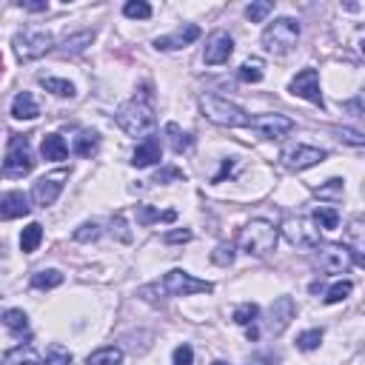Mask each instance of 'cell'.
Listing matches in <instances>:
<instances>
[{"instance_id":"b9f144b4","label":"cell","mask_w":365,"mask_h":365,"mask_svg":"<svg viewBox=\"0 0 365 365\" xmlns=\"http://www.w3.org/2000/svg\"><path fill=\"white\" fill-rule=\"evenodd\" d=\"M100 237V226L97 223H83L80 229H75V240L77 243H94Z\"/></svg>"},{"instance_id":"f907efd6","label":"cell","mask_w":365,"mask_h":365,"mask_svg":"<svg viewBox=\"0 0 365 365\" xmlns=\"http://www.w3.org/2000/svg\"><path fill=\"white\" fill-rule=\"evenodd\" d=\"M345 109H348V112H354V115L359 117V115H362V100L357 97V100H351V103H345Z\"/></svg>"},{"instance_id":"e0dca14e","label":"cell","mask_w":365,"mask_h":365,"mask_svg":"<svg viewBox=\"0 0 365 365\" xmlns=\"http://www.w3.org/2000/svg\"><path fill=\"white\" fill-rule=\"evenodd\" d=\"M32 212L29 197L23 191H6L0 194V220H18Z\"/></svg>"},{"instance_id":"4316f807","label":"cell","mask_w":365,"mask_h":365,"mask_svg":"<svg viewBox=\"0 0 365 365\" xmlns=\"http://www.w3.org/2000/svg\"><path fill=\"white\" fill-rule=\"evenodd\" d=\"M166 137H169L172 151H177V154L191 151V146H194V137H191L188 132H183L177 123H169V126H166Z\"/></svg>"},{"instance_id":"cb8c5ba5","label":"cell","mask_w":365,"mask_h":365,"mask_svg":"<svg viewBox=\"0 0 365 365\" xmlns=\"http://www.w3.org/2000/svg\"><path fill=\"white\" fill-rule=\"evenodd\" d=\"M137 226H151V223H174L177 220V212H160L154 205H137Z\"/></svg>"},{"instance_id":"681fc988","label":"cell","mask_w":365,"mask_h":365,"mask_svg":"<svg viewBox=\"0 0 365 365\" xmlns=\"http://www.w3.org/2000/svg\"><path fill=\"white\" fill-rule=\"evenodd\" d=\"M115 231H117V237H120L123 243H129V240H132V234L126 231V223H123V217H120V214H117V217H115V223H112V234H115Z\"/></svg>"},{"instance_id":"ee69618b","label":"cell","mask_w":365,"mask_h":365,"mask_svg":"<svg viewBox=\"0 0 365 365\" xmlns=\"http://www.w3.org/2000/svg\"><path fill=\"white\" fill-rule=\"evenodd\" d=\"M172 362H174V365H191V362H194V351H191V345H186V342L177 345L174 354H172Z\"/></svg>"},{"instance_id":"1f68e13d","label":"cell","mask_w":365,"mask_h":365,"mask_svg":"<svg viewBox=\"0 0 365 365\" xmlns=\"http://www.w3.org/2000/svg\"><path fill=\"white\" fill-rule=\"evenodd\" d=\"M263 58H248L243 66H240V80L245 83H260L263 80Z\"/></svg>"},{"instance_id":"30bf717a","label":"cell","mask_w":365,"mask_h":365,"mask_svg":"<svg viewBox=\"0 0 365 365\" xmlns=\"http://www.w3.org/2000/svg\"><path fill=\"white\" fill-rule=\"evenodd\" d=\"M283 234L297 248H317L320 245V229L305 217H288L283 223Z\"/></svg>"},{"instance_id":"8fae6325","label":"cell","mask_w":365,"mask_h":365,"mask_svg":"<svg viewBox=\"0 0 365 365\" xmlns=\"http://www.w3.org/2000/svg\"><path fill=\"white\" fill-rule=\"evenodd\" d=\"M66 180H69V172H66V169H60V172H55V174L40 177V180L34 183V188H32V200H34V205H40V208L55 205V200L60 197Z\"/></svg>"},{"instance_id":"ab89813d","label":"cell","mask_w":365,"mask_h":365,"mask_svg":"<svg viewBox=\"0 0 365 365\" xmlns=\"http://www.w3.org/2000/svg\"><path fill=\"white\" fill-rule=\"evenodd\" d=\"M314 194H317L320 200H342V180L334 177V180H328L326 186L314 188Z\"/></svg>"},{"instance_id":"4dcf8cb0","label":"cell","mask_w":365,"mask_h":365,"mask_svg":"<svg viewBox=\"0 0 365 365\" xmlns=\"http://www.w3.org/2000/svg\"><path fill=\"white\" fill-rule=\"evenodd\" d=\"M314 226H320L326 231H337L340 229V212L334 205H320L314 212Z\"/></svg>"},{"instance_id":"484cf974","label":"cell","mask_w":365,"mask_h":365,"mask_svg":"<svg viewBox=\"0 0 365 365\" xmlns=\"http://www.w3.org/2000/svg\"><path fill=\"white\" fill-rule=\"evenodd\" d=\"M97 146H100V137H97V132H91V129L77 132V137H75V143H72L75 154H80V158H91V154L97 151Z\"/></svg>"},{"instance_id":"60d3db41","label":"cell","mask_w":365,"mask_h":365,"mask_svg":"<svg viewBox=\"0 0 365 365\" xmlns=\"http://www.w3.org/2000/svg\"><path fill=\"white\" fill-rule=\"evenodd\" d=\"M212 260H214L217 266H231V263H234V245H231V243H220V245L214 248Z\"/></svg>"},{"instance_id":"7a4b0ae2","label":"cell","mask_w":365,"mask_h":365,"mask_svg":"<svg viewBox=\"0 0 365 365\" xmlns=\"http://www.w3.org/2000/svg\"><path fill=\"white\" fill-rule=\"evenodd\" d=\"M200 109L214 126H223V129H243L251 123V117L240 106H234V103H229L226 97H217V94H203Z\"/></svg>"},{"instance_id":"603a6c76","label":"cell","mask_w":365,"mask_h":365,"mask_svg":"<svg viewBox=\"0 0 365 365\" xmlns=\"http://www.w3.org/2000/svg\"><path fill=\"white\" fill-rule=\"evenodd\" d=\"M0 365H40V357L32 345H15L12 351L4 354Z\"/></svg>"},{"instance_id":"e575fe53","label":"cell","mask_w":365,"mask_h":365,"mask_svg":"<svg viewBox=\"0 0 365 365\" xmlns=\"http://www.w3.org/2000/svg\"><path fill=\"white\" fill-rule=\"evenodd\" d=\"M43 362H46V365H72V351L63 348L60 342H55V345H49Z\"/></svg>"},{"instance_id":"7bdbcfd3","label":"cell","mask_w":365,"mask_h":365,"mask_svg":"<svg viewBox=\"0 0 365 365\" xmlns=\"http://www.w3.org/2000/svg\"><path fill=\"white\" fill-rule=\"evenodd\" d=\"M172 180H186V174H183L177 166H163L158 174H154V183H160V186H166V183H172Z\"/></svg>"},{"instance_id":"3957f363","label":"cell","mask_w":365,"mask_h":365,"mask_svg":"<svg viewBox=\"0 0 365 365\" xmlns=\"http://www.w3.org/2000/svg\"><path fill=\"white\" fill-rule=\"evenodd\" d=\"M277 240H280V229H274V223H269V220H251L240 231V248L245 254H254V257H263V254L274 251Z\"/></svg>"},{"instance_id":"9c48e42d","label":"cell","mask_w":365,"mask_h":365,"mask_svg":"<svg viewBox=\"0 0 365 365\" xmlns=\"http://www.w3.org/2000/svg\"><path fill=\"white\" fill-rule=\"evenodd\" d=\"M314 251H317V266L326 274H345L354 266V257H351V251L345 245L328 243V245H317Z\"/></svg>"},{"instance_id":"f5cc1de1","label":"cell","mask_w":365,"mask_h":365,"mask_svg":"<svg viewBox=\"0 0 365 365\" xmlns=\"http://www.w3.org/2000/svg\"><path fill=\"white\" fill-rule=\"evenodd\" d=\"M0 75H4V55H0Z\"/></svg>"},{"instance_id":"ffe728a7","label":"cell","mask_w":365,"mask_h":365,"mask_svg":"<svg viewBox=\"0 0 365 365\" xmlns=\"http://www.w3.org/2000/svg\"><path fill=\"white\" fill-rule=\"evenodd\" d=\"M40 151H43V160L60 163V160L69 158V143H66L60 134H46L43 143H40Z\"/></svg>"},{"instance_id":"83f0119b","label":"cell","mask_w":365,"mask_h":365,"mask_svg":"<svg viewBox=\"0 0 365 365\" xmlns=\"http://www.w3.org/2000/svg\"><path fill=\"white\" fill-rule=\"evenodd\" d=\"M63 286V274L58 269H43L37 274H32V288H40V291H51Z\"/></svg>"},{"instance_id":"d590c367","label":"cell","mask_w":365,"mask_h":365,"mask_svg":"<svg viewBox=\"0 0 365 365\" xmlns=\"http://www.w3.org/2000/svg\"><path fill=\"white\" fill-rule=\"evenodd\" d=\"M123 15L129 20H148L151 18V6L146 4V0H129V4L123 6Z\"/></svg>"},{"instance_id":"6da1fadb","label":"cell","mask_w":365,"mask_h":365,"mask_svg":"<svg viewBox=\"0 0 365 365\" xmlns=\"http://www.w3.org/2000/svg\"><path fill=\"white\" fill-rule=\"evenodd\" d=\"M115 120L129 137H148L154 132V126H158V117H154L151 106L143 103V100L123 103V106L117 109V115H115Z\"/></svg>"},{"instance_id":"f6af8a7d","label":"cell","mask_w":365,"mask_h":365,"mask_svg":"<svg viewBox=\"0 0 365 365\" xmlns=\"http://www.w3.org/2000/svg\"><path fill=\"white\" fill-rule=\"evenodd\" d=\"M337 134H340V137H342L345 143H351V146H362V143H365L362 132H357V129H340Z\"/></svg>"},{"instance_id":"7c38bea8","label":"cell","mask_w":365,"mask_h":365,"mask_svg":"<svg viewBox=\"0 0 365 365\" xmlns=\"http://www.w3.org/2000/svg\"><path fill=\"white\" fill-rule=\"evenodd\" d=\"M234 55V37L223 29L212 32L205 40V51H203V60L205 66H220V63H229V58Z\"/></svg>"},{"instance_id":"7dc6e473","label":"cell","mask_w":365,"mask_h":365,"mask_svg":"<svg viewBox=\"0 0 365 365\" xmlns=\"http://www.w3.org/2000/svg\"><path fill=\"white\" fill-rule=\"evenodd\" d=\"M18 6H20V9H26V12H46V9H49L46 0H20Z\"/></svg>"},{"instance_id":"ac0fdd59","label":"cell","mask_w":365,"mask_h":365,"mask_svg":"<svg viewBox=\"0 0 365 365\" xmlns=\"http://www.w3.org/2000/svg\"><path fill=\"white\" fill-rule=\"evenodd\" d=\"M160 140H154V137H146L137 148H134V154H132V166L134 169H148V166H154V163H160Z\"/></svg>"},{"instance_id":"f546056e","label":"cell","mask_w":365,"mask_h":365,"mask_svg":"<svg viewBox=\"0 0 365 365\" xmlns=\"http://www.w3.org/2000/svg\"><path fill=\"white\" fill-rule=\"evenodd\" d=\"M4 326H6L12 334H18V337L29 334V317H26V311H20V308H9L6 314H4Z\"/></svg>"},{"instance_id":"816d5d0a","label":"cell","mask_w":365,"mask_h":365,"mask_svg":"<svg viewBox=\"0 0 365 365\" xmlns=\"http://www.w3.org/2000/svg\"><path fill=\"white\" fill-rule=\"evenodd\" d=\"M245 334H248V340H257V337H260V331H257V326H248V331H245Z\"/></svg>"},{"instance_id":"52a82bcc","label":"cell","mask_w":365,"mask_h":365,"mask_svg":"<svg viewBox=\"0 0 365 365\" xmlns=\"http://www.w3.org/2000/svg\"><path fill=\"white\" fill-rule=\"evenodd\" d=\"M163 294L169 297H188V294H212L214 286L205 283V280H197L194 274L183 271V269H172L166 277H163V286H158Z\"/></svg>"},{"instance_id":"7402d4cb","label":"cell","mask_w":365,"mask_h":365,"mask_svg":"<svg viewBox=\"0 0 365 365\" xmlns=\"http://www.w3.org/2000/svg\"><path fill=\"white\" fill-rule=\"evenodd\" d=\"M362 220H354L351 223V229H348V240L342 243L348 251H351V257H354V266H365V257H362V251H365V240H362Z\"/></svg>"},{"instance_id":"8d00e7d4","label":"cell","mask_w":365,"mask_h":365,"mask_svg":"<svg viewBox=\"0 0 365 365\" xmlns=\"http://www.w3.org/2000/svg\"><path fill=\"white\" fill-rule=\"evenodd\" d=\"M320 342H323V328H311V331L297 337V348L300 351H317Z\"/></svg>"},{"instance_id":"4fadbf2b","label":"cell","mask_w":365,"mask_h":365,"mask_svg":"<svg viewBox=\"0 0 365 365\" xmlns=\"http://www.w3.org/2000/svg\"><path fill=\"white\" fill-rule=\"evenodd\" d=\"M248 126L266 140H283L294 132V120L286 115H260V117H251Z\"/></svg>"},{"instance_id":"d6986e66","label":"cell","mask_w":365,"mask_h":365,"mask_svg":"<svg viewBox=\"0 0 365 365\" xmlns=\"http://www.w3.org/2000/svg\"><path fill=\"white\" fill-rule=\"evenodd\" d=\"M94 43V32H77V34H69L60 46H58V55L60 58H75V55H83V51Z\"/></svg>"},{"instance_id":"f1b7e54d","label":"cell","mask_w":365,"mask_h":365,"mask_svg":"<svg viewBox=\"0 0 365 365\" xmlns=\"http://www.w3.org/2000/svg\"><path fill=\"white\" fill-rule=\"evenodd\" d=\"M43 240V226L40 223H29L23 231H20V251L23 254H34L37 245Z\"/></svg>"},{"instance_id":"9a60e30c","label":"cell","mask_w":365,"mask_h":365,"mask_svg":"<svg viewBox=\"0 0 365 365\" xmlns=\"http://www.w3.org/2000/svg\"><path fill=\"white\" fill-rule=\"evenodd\" d=\"M294 314H297V302H294L291 297H277V300L271 302V308H269V331H271L274 337H280V334L291 326Z\"/></svg>"},{"instance_id":"74e56055","label":"cell","mask_w":365,"mask_h":365,"mask_svg":"<svg viewBox=\"0 0 365 365\" xmlns=\"http://www.w3.org/2000/svg\"><path fill=\"white\" fill-rule=\"evenodd\" d=\"M354 291V283L351 280H340V283H334L328 291H326V302L328 305H334V302H342L348 294Z\"/></svg>"},{"instance_id":"277c9868","label":"cell","mask_w":365,"mask_h":365,"mask_svg":"<svg viewBox=\"0 0 365 365\" xmlns=\"http://www.w3.org/2000/svg\"><path fill=\"white\" fill-rule=\"evenodd\" d=\"M297 40H300V20H294V18H277L263 32L266 51H271V55H277V58L288 55V51L297 46Z\"/></svg>"},{"instance_id":"c3c4849f","label":"cell","mask_w":365,"mask_h":365,"mask_svg":"<svg viewBox=\"0 0 365 365\" xmlns=\"http://www.w3.org/2000/svg\"><path fill=\"white\" fill-rule=\"evenodd\" d=\"M234 169H237V163H234V160H226V163H223V169L212 177V183H223L226 177H231V174H234Z\"/></svg>"},{"instance_id":"db71d44e","label":"cell","mask_w":365,"mask_h":365,"mask_svg":"<svg viewBox=\"0 0 365 365\" xmlns=\"http://www.w3.org/2000/svg\"><path fill=\"white\" fill-rule=\"evenodd\" d=\"M214 365H226V362H214Z\"/></svg>"},{"instance_id":"ba28073f","label":"cell","mask_w":365,"mask_h":365,"mask_svg":"<svg viewBox=\"0 0 365 365\" xmlns=\"http://www.w3.org/2000/svg\"><path fill=\"white\" fill-rule=\"evenodd\" d=\"M328 158V151L326 148H317V146H305V143H294V146H288L286 151H283V166L288 169V172H305V169H311V166H317V163H323Z\"/></svg>"},{"instance_id":"5bb4252c","label":"cell","mask_w":365,"mask_h":365,"mask_svg":"<svg viewBox=\"0 0 365 365\" xmlns=\"http://www.w3.org/2000/svg\"><path fill=\"white\" fill-rule=\"evenodd\" d=\"M291 94L308 100V103H314V106H326L323 103V91H320V72L317 69H302L294 80H291Z\"/></svg>"},{"instance_id":"f35d334b","label":"cell","mask_w":365,"mask_h":365,"mask_svg":"<svg viewBox=\"0 0 365 365\" xmlns=\"http://www.w3.org/2000/svg\"><path fill=\"white\" fill-rule=\"evenodd\" d=\"M271 12H274V4H271V0H260V4L245 6V18H248L251 23H260L263 18H269Z\"/></svg>"},{"instance_id":"bcb514c9","label":"cell","mask_w":365,"mask_h":365,"mask_svg":"<svg viewBox=\"0 0 365 365\" xmlns=\"http://www.w3.org/2000/svg\"><path fill=\"white\" fill-rule=\"evenodd\" d=\"M169 245H174V243H188L191 240V231L188 229H180V231H169L166 237H163Z\"/></svg>"},{"instance_id":"d4e9b609","label":"cell","mask_w":365,"mask_h":365,"mask_svg":"<svg viewBox=\"0 0 365 365\" xmlns=\"http://www.w3.org/2000/svg\"><path fill=\"white\" fill-rule=\"evenodd\" d=\"M86 365H123V351L117 345H106L97 348L86 357Z\"/></svg>"},{"instance_id":"5b68a950","label":"cell","mask_w":365,"mask_h":365,"mask_svg":"<svg viewBox=\"0 0 365 365\" xmlns=\"http://www.w3.org/2000/svg\"><path fill=\"white\" fill-rule=\"evenodd\" d=\"M12 46H15L18 60L29 63V60H37V58L49 55V51L55 49V37H51V32H46V29H32L29 26V29L15 34Z\"/></svg>"},{"instance_id":"8992f818","label":"cell","mask_w":365,"mask_h":365,"mask_svg":"<svg viewBox=\"0 0 365 365\" xmlns=\"http://www.w3.org/2000/svg\"><path fill=\"white\" fill-rule=\"evenodd\" d=\"M34 169V154L26 134H12L6 158H4V177H26Z\"/></svg>"},{"instance_id":"2e32d148","label":"cell","mask_w":365,"mask_h":365,"mask_svg":"<svg viewBox=\"0 0 365 365\" xmlns=\"http://www.w3.org/2000/svg\"><path fill=\"white\" fill-rule=\"evenodd\" d=\"M200 26L197 23H186V26H180L174 34H166V37H158L154 40V46H158L160 51H177V49H186V46H191L194 40H200Z\"/></svg>"},{"instance_id":"d6a6232c","label":"cell","mask_w":365,"mask_h":365,"mask_svg":"<svg viewBox=\"0 0 365 365\" xmlns=\"http://www.w3.org/2000/svg\"><path fill=\"white\" fill-rule=\"evenodd\" d=\"M40 86L58 97H75V86L69 80H60V77H40Z\"/></svg>"},{"instance_id":"836d02e7","label":"cell","mask_w":365,"mask_h":365,"mask_svg":"<svg viewBox=\"0 0 365 365\" xmlns=\"http://www.w3.org/2000/svg\"><path fill=\"white\" fill-rule=\"evenodd\" d=\"M257 317H260V305L257 302H243L237 311H234V323L237 326H254L257 323Z\"/></svg>"},{"instance_id":"44dd1931","label":"cell","mask_w":365,"mask_h":365,"mask_svg":"<svg viewBox=\"0 0 365 365\" xmlns=\"http://www.w3.org/2000/svg\"><path fill=\"white\" fill-rule=\"evenodd\" d=\"M37 115H40V106L32 97V91H18V97L12 100V117L15 120H34Z\"/></svg>"}]
</instances>
